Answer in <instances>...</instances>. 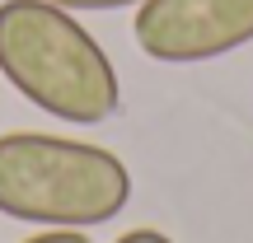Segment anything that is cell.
Segmentation results:
<instances>
[{
	"mask_svg": "<svg viewBox=\"0 0 253 243\" xmlns=\"http://www.w3.org/2000/svg\"><path fill=\"white\" fill-rule=\"evenodd\" d=\"M131 201V173L113 150L42 131L0 136V215L47 229H94Z\"/></svg>",
	"mask_w": 253,
	"mask_h": 243,
	"instance_id": "cell-2",
	"label": "cell"
},
{
	"mask_svg": "<svg viewBox=\"0 0 253 243\" xmlns=\"http://www.w3.org/2000/svg\"><path fill=\"white\" fill-rule=\"evenodd\" d=\"M52 5H61V9H89V14H99V9H122V5H141V0H52Z\"/></svg>",
	"mask_w": 253,
	"mask_h": 243,
	"instance_id": "cell-4",
	"label": "cell"
},
{
	"mask_svg": "<svg viewBox=\"0 0 253 243\" xmlns=\"http://www.w3.org/2000/svg\"><path fill=\"white\" fill-rule=\"evenodd\" d=\"M131 33L150 61H216L253 42V0H141Z\"/></svg>",
	"mask_w": 253,
	"mask_h": 243,
	"instance_id": "cell-3",
	"label": "cell"
},
{
	"mask_svg": "<svg viewBox=\"0 0 253 243\" xmlns=\"http://www.w3.org/2000/svg\"><path fill=\"white\" fill-rule=\"evenodd\" d=\"M0 80L71 126H99L122 103L108 52L52 0H0Z\"/></svg>",
	"mask_w": 253,
	"mask_h": 243,
	"instance_id": "cell-1",
	"label": "cell"
},
{
	"mask_svg": "<svg viewBox=\"0 0 253 243\" xmlns=\"http://www.w3.org/2000/svg\"><path fill=\"white\" fill-rule=\"evenodd\" d=\"M118 243H173L169 234H160V229H126Z\"/></svg>",
	"mask_w": 253,
	"mask_h": 243,
	"instance_id": "cell-6",
	"label": "cell"
},
{
	"mask_svg": "<svg viewBox=\"0 0 253 243\" xmlns=\"http://www.w3.org/2000/svg\"><path fill=\"white\" fill-rule=\"evenodd\" d=\"M24 243H94V239L84 234V229H47V234H33Z\"/></svg>",
	"mask_w": 253,
	"mask_h": 243,
	"instance_id": "cell-5",
	"label": "cell"
}]
</instances>
